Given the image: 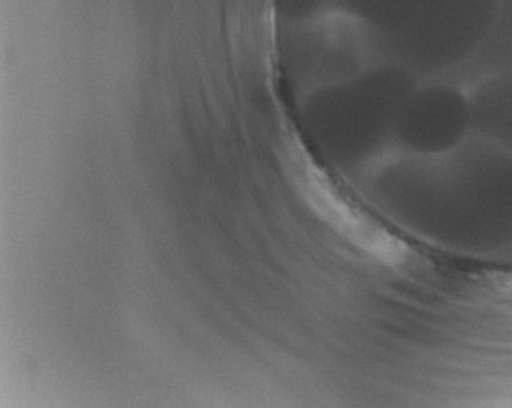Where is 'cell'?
Returning a JSON list of instances; mask_svg holds the SVG:
<instances>
[{"label": "cell", "mask_w": 512, "mask_h": 408, "mask_svg": "<svg viewBox=\"0 0 512 408\" xmlns=\"http://www.w3.org/2000/svg\"><path fill=\"white\" fill-rule=\"evenodd\" d=\"M498 12L500 0H397L375 31L386 64L415 75L451 67L482 49Z\"/></svg>", "instance_id": "cell-1"}, {"label": "cell", "mask_w": 512, "mask_h": 408, "mask_svg": "<svg viewBox=\"0 0 512 408\" xmlns=\"http://www.w3.org/2000/svg\"><path fill=\"white\" fill-rule=\"evenodd\" d=\"M493 41L512 44V0H500L498 20H496L495 28H493V33L490 34L487 43H493Z\"/></svg>", "instance_id": "cell-6"}, {"label": "cell", "mask_w": 512, "mask_h": 408, "mask_svg": "<svg viewBox=\"0 0 512 408\" xmlns=\"http://www.w3.org/2000/svg\"><path fill=\"white\" fill-rule=\"evenodd\" d=\"M350 13L362 18L373 30H378L389 13L393 12L397 0H339Z\"/></svg>", "instance_id": "cell-5"}, {"label": "cell", "mask_w": 512, "mask_h": 408, "mask_svg": "<svg viewBox=\"0 0 512 408\" xmlns=\"http://www.w3.org/2000/svg\"><path fill=\"white\" fill-rule=\"evenodd\" d=\"M279 2H281L282 9L286 10V13L295 15V17L310 15L323 4V0H279Z\"/></svg>", "instance_id": "cell-7"}, {"label": "cell", "mask_w": 512, "mask_h": 408, "mask_svg": "<svg viewBox=\"0 0 512 408\" xmlns=\"http://www.w3.org/2000/svg\"><path fill=\"white\" fill-rule=\"evenodd\" d=\"M470 124L472 104L456 90L414 88L397 117L394 140L409 156H438L461 146Z\"/></svg>", "instance_id": "cell-3"}, {"label": "cell", "mask_w": 512, "mask_h": 408, "mask_svg": "<svg viewBox=\"0 0 512 408\" xmlns=\"http://www.w3.org/2000/svg\"><path fill=\"white\" fill-rule=\"evenodd\" d=\"M415 75L406 68L383 64L344 86L320 104L323 130L331 145L357 158L394 140L397 117L415 88Z\"/></svg>", "instance_id": "cell-2"}, {"label": "cell", "mask_w": 512, "mask_h": 408, "mask_svg": "<svg viewBox=\"0 0 512 408\" xmlns=\"http://www.w3.org/2000/svg\"><path fill=\"white\" fill-rule=\"evenodd\" d=\"M474 124L512 148V72L501 75L472 104Z\"/></svg>", "instance_id": "cell-4"}]
</instances>
